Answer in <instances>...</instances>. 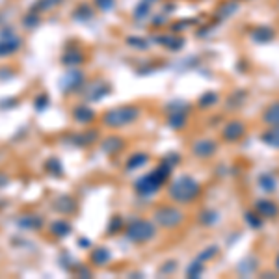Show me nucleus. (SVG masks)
Listing matches in <instances>:
<instances>
[{
	"label": "nucleus",
	"instance_id": "ddd939ff",
	"mask_svg": "<svg viewBox=\"0 0 279 279\" xmlns=\"http://www.w3.org/2000/svg\"><path fill=\"white\" fill-rule=\"evenodd\" d=\"M167 123L175 131H181L182 127L186 125V110H173L167 118Z\"/></svg>",
	"mask_w": 279,
	"mask_h": 279
},
{
	"label": "nucleus",
	"instance_id": "0eeeda50",
	"mask_svg": "<svg viewBox=\"0 0 279 279\" xmlns=\"http://www.w3.org/2000/svg\"><path fill=\"white\" fill-rule=\"evenodd\" d=\"M218 151V143L214 140H199L192 147V153L199 158H210Z\"/></svg>",
	"mask_w": 279,
	"mask_h": 279
},
{
	"label": "nucleus",
	"instance_id": "c85d7f7f",
	"mask_svg": "<svg viewBox=\"0 0 279 279\" xmlns=\"http://www.w3.org/2000/svg\"><path fill=\"white\" fill-rule=\"evenodd\" d=\"M147 7H149V4H147V2H143V4H141V6L138 7V11H136V17H138V19H141V17H145V15L149 13V11H147Z\"/></svg>",
	"mask_w": 279,
	"mask_h": 279
},
{
	"label": "nucleus",
	"instance_id": "9b49d317",
	"mask_svg": "<svg viewBox=\"0 0 279 279\" xmlns=\"http://www.w3.org/2000/svg\"><path fill=\"white\" fill-rule=\"evenodd\" d=\"M257 268H259V263H257V259L255 257H246L242 259L240 263H238V274L240 276H244V278H248V276H251L253 272H257Z\"/></svg>",
	"mask_w": 279,
	"mask_h": 279
},
{
	"label": "nucleus",
	"instance_id": "4be33fe9",
	"mask_svg": "<svg viewBox=\"0 0 279 279\" xmlns=\"http://www.w3.org/2000/svg\"><path fill=\"white\" fill-rule=\"evenodd\" d=\"M237 9H238V4L235 2V0H231V2H225L222 7H220V11H218V15L220 17H229V15H233V13H237Z\"/></svg>",
	"mask_w": 279,
	"mask_h": 279
},
{
	"label": "nucleus",
	"instance_id": "2f4dec72",
	"mask_svg": "<svg viewBox=\"0 0 279 279\" xmlns=\"http://www.w3.org/2000/svg\"><path fill=\"white\" fill-rule=\"evenodd\" d=\"M276 266H278V270H279V255H278V259H276Z\"/></svg>",
	"mask_w": 279,
	"mask_h": 279
},
{
	"label": "nucleus",
	"instance_id": "9d476101",
	"mask_svg": "<svg viewBox=\"0 0 279 279\" xmlns=\"http://www.w3.org/2000/svg\"><path fill=\"white\" fill-rule=\"evenodd\" d=\"M21 47V41L17 35H11V37H4L0 39V56H7L15 52V50Z\"/></svg>",
	"mask_w": 279,
	"mask_h": 279
},
{
	"label": "nucleus",
	"instance_id": "b1692460",
	"mask_svg": "<svg viewBox=\"0 0 279 279\" xmlns=\"http://www.w3.org/2000/svg\"><path fill=\"white\" fill-rule=\"evenodd\" d=\"M143 164H147V154L140 153V154H134V156H131V160H129L127 167H129V169H138V167L143 166Z\"/></svg>",
	"mask_w": 279,
	"mask_h": 279
},
{
	"label": "nucleus",
	"instance_id": "423d86ee",
	"mask_svg": "<svg viewBox=\"0 0 279 279\" xmlns=\"http://www.w3.org/2000/svg\"><path fill=\"white\" fill-rule=\"evenodd\" d=\"M244 134H246V125L242 121H238V119L229 121L222 131V136L225 141H238L240 138H244Z\"/></svg>",
	"mask_w": 279,
	"mask_h": 279
},
{
	"label": "nucleus",
	"instance_id": "6ab92c4d",
	"mask_svg": "<svg viewBox=\"0 0 279 279\" xmlns=\"http://www.w3.org/2000/svg\"><path fill=\"white\" fill-rule=\"evenodd\" d=\"M203 270H205V266H203V261H194L192 265L188 266V270H186V276L188 278H201Z\"/></svg>",
	"mask_w": 279,
	"mask_h": 279
},
{
	"label": "nucleus",
	"instance_id": "a878e982",
	"mask_svg": "<svg viewBox=\"0 0 279 279\" xmlns=\"http://www.w3.org/2000/svg\"><path fill=\"white\" fill-rule=\"evenodd\" d=\"M216 255H218V246H210L207 250H203L197 259H199V261H210V259L216 257Z\"/></svg>",
	"mask_w": 279,
	"mask_h": 279
},
{
	"label": "nucleus",
	"instance_id": "393cba45",
	"mask_svg": "<svg viewBox=\"0 0 279 279\" xmlns=\"http://www.w3.org/2000/svg\"><path fill=\"white\" fill-rule=\"evenodd\" d=\"M119 147H121V140H119V138H108L105 141L103 149H105L106 153H112V151H118Z\"/></svg>",
	"mask_w": 279,
	"mask_h": 279
},
{
	"label": "nucleus",
	"instance_id": "7ed1b4c3",
	"mask_svg": "<svg viewBox=\"0 0 279 279\" xmlns=\"http://www.w3.org/2000/svg\"><path fill=\"white\" fill-rule=\"evenodd\" d=\"M138 118V108L134 106H119L105 114V125L108 127H123L133 123Z\"/></svg>",
	"mask_w": 279,
	"mask_h": 279
},
{
	"label": "nucleus",
	"instance_id": "5701e85b",
	"mask_svg": "<svg viewBox=\"0 0 279 279\" xmlns=\"http://www.w3.org/2000/svg\"><path fill=\"white\" fill-rule=\"evenodd\" d=\"M75 119H77V121H82V123L91 121V119H93V112H91L90 108H86V106H80V108L75 110Z\"/></svg>",
	"mask_w": 279,
	"mask_h": 279
},
{
	"label": "nucleus",
	"instance_id": "c756f323",
	"mask_svg": "<svg viewBox=\"0 0 279 279\" xmlns=\"http://www.w3.org/2000/svg\"><path fill=\"white\" fill-rule=\"evenodd\" d=\"M179 160H181V156H177V154H169V156H167V158H166V160H164V162H166L167 166H171V167H173L175 164H177V162H179Z\"/></svg>",
	"mask_w": 279,
	"mask_h": 279
},
{
	"label": "nucleus",
	"instance_id": "f257e3e1",
	"mask_svg": "<svg viewBox=\"0 0 279 279\" xmlns=\"http://www.w3.org/2000/svg\"><path fill=\"white\" fill-rule=\"evenodd\" d=\"M201 194L199 188V182L188 177V175H182L179 179H175L169 186V197L177 203H190L194 201L197 195Z\"/></svg>",
	"mask_w": 279,
	"mask_h": 279
},
{
	"label": "nucleus",
	"instance_id": "39448f33",
	"mask_svg": "<svg viewBox=\"0 0 279 279\" xmlns=\"http://www.w3.org/2000/svg\"><path fill=\"white\" fill-rule=\"evenodd\" d=\"M154 220H156V223H160L162 227L171 229L182 222V212L175 207H160L154 212Z\"/></svg>",
	"mask_w": 279,
	"mask_h": 279
},
{
	"label": "nucleus",
	"instance_id": "f03ea898",
	"mask_svg": "<svg viewBox=\"0 0 279 279\" xmlns=\"http://www.w3.org/2000/svg\"><path fill=\"white\" fill-rule=\"evenodd\" d=\"M169 171H171V166H167L166 162L160 164V166L156 167V169H153L149 175H143L141 179H138V182H136V192L140 195H153L167 181Z\"/></svg>",
	"mask_w": 279,
	"mask_h": 279
},
{
	"label": "nucleus",
	"instance_id": "a211bd4d",
	"mask_svg": "<svg viewBox=\"0 0 279 279\" xmlns=\"http://www.w3.org/2000/svg\"><path fill=\"white\" fill-rule=\"evenodd\" d=\"M218 218H220V214H218L216 210H203L201 214H199V222L203 225H214L218 222Z\"/></svg>",
	"mask_w": 279,
	"mask_h": 279
},
{
	"label": "nucleus",
	"instance_id": "20e7f679",
	"mask_svg": "<svg viewBox=\"0 0 279 279\" xmlns=\"http://www.w3.org/2000/svg\"><path fill=\"white\" fill-rule=\"evenodd\" d=\"M154 225L147 220H136L127 227V237L133 242H147L154 237Z\"/></svg>",
	"mask_w": 279,
	"mask_h": 279
},
{
	"label": "nucleus",
	"instance_id": "aec40b11",
	"mask_svg": "<svg viewBox=\"0 0 279 279\" xmlns=\"http://www.w3.org/2000/svg\"><path fill=\"white\" fill-rule=\"evenodd\" d=\"M218 103V95L214 91H207V93H203L201 99H199V106L201 108H209V106L216 105Z\"/></svg>",
	"mask_w": 279,
	"mask_h": 279
},
{
	"label": "nucleus",
	"instance_id": "f8f14e48",
	"mask_svg": "<svg viewBox=\"0 0 279 279\" xmlns=\"http://www.w3.org/2000/svg\"><path fill=\"white\" fill-rule=\"evenodd\" d=\"M261 140H263L265 145L272 147V149H279V125H274L272 129L263 133Z\"/></svg>",
	"mask_w": 279,
	"mask_h": 279
},
{
	"label": "nucleus",
	"instance_id": "1a4fd4ad",
	"mask_svg": "<svg viewBox=\"0 0 279 279\" xmlns=\"http://www.w3.org/2000/svg\"><path fill=\"white\" fill-rule=\"evenodd\" d=\"M255 210L263 218H276L279 214V207L274 201H270V199H257Z\"/></svg>",
	"mask_w": 279,
	"mask_h": 279
},
{
	"label": "nucleus",
	"instance_id": "412c9836",
	"mask_svg": "<svg viewBox=\"0 0 279 279\" xmlns=\"http://www.w3.org/2000/svg\"><path fill=\"white\" fill-rule=\"evenodd\" d=\"M91 257H93V263H95V265H105L106 261L110 259V251L106 250V248H99V250L93 251Z\"/></svg>",
	"mask_w": 279,
	"mask_h": 279
},
{
	"label": "nucleus",
	"instance_id": "cd10ccee",
	"mask_svg": "<svg viewBox=\"0 0 279 279\" xmlns=\"http://www.w3.org/2000/svg\"><path fill=\"white\" fill-rule=\"evenodd\" d=\"M97 2V6L101 7V9H110L112 6H114V0H95Z\"/></svg>",
	"mask_w": 279,
	"mask_h": 279
},
{
	"label": "nucleus",
	"instance_id": "6e6552de",
	"mask_svg": "<svg viewBox=\"0 0 279 279\" xmlns=\"http://www.w3.org/2000/svg\"><path fill=\"white\" fill-rule=\"evenodd\" d=\"M251 39L255 43H270L276 37V32H274L272 26H266V24H259L251 30Z\"/></svg>",
	"mask_w": 279,
	"mask_h": 279
},
{
	"label": "nucleus",
	"instance_id": "dca6fc26",
	"mask_svg": "<svg viewBox=\"0 0 279 279\" xmlns=\"http://www.w3.org/2000/svg\"><path fill=\"white\" fill-rule=\"evenodd\" d=\"M244 218H246V223L250 225L251 229H261V227H263V223H265L263 222L265 218L261 216L259 212H253V210H248V212L244 214Z\"/></svg>",
	"mask_w": 279,
	"mask_h": 279
},
{
	"label": "nucleus",
	"instance_id": "2eb2a0df",
	"mask_svg": "<svg viewBox=\"0 0 279 279\" xmlns=\"http://www.w3.org/2000/svg\"><path fill=\"white\" fill-rule=\"evenodd\" d=\"M259 186H261V190H265V192H276L278 181H276V177L272 173H261V177H259Z\"/></svg>",
	"mask_w": 279,
	"mask_h": 279
},
{
	"label": "nucleus",
	"instance_id": "7c9ffc66",
	"mask_svg": "<svg viewBox=\"0 0 279 279\" xmlns=\"http://www.w3.org/2000/svg\"><path fill=\"white\" fill-rule=\"evenodd\" d=\"M173 268H175V263H173V261H169V265H167V266H162V268H160V272L167 274V272H171Z\"/></svg>",
	"mask_w": 279,
	"mask_h": 279
},
{
	"label": "nucleus",
	"instance_id": "4468645a",
	"mask_svg": "<svg viewBox=\"0 0 279 279\" xmlns=\"http://www.w3.org/2000/svg\"><path fill=\"white\" fill-rule=\"evenodd\" d=\"M263 121L268 123V125H279V101L272 103V105L268 106L263 114Z\"/></svg>",
	"mask_w": 279,
	"mask_h": 279
},
{
	"label": "nucleus",
	"instance_id": "f3484780",
	"mask_svg": "<svg viewBox=\"0 0 279 279\" xmlns=\"http://www.w3.org/2000/svg\"><path fill=\"white\" fill-rule=\"evenodd\" d=\"M158 43L160 45H166L167 49H171V50H179L182 49V45H184V41H182L181 37H171V35H162V37H158Z\"/></svg>",
	"mask_w": 279,
	"mask_h": 279
},
{
	"label": "nucleus",
	"instance_id": "473e14b6",
	"mask_svg": "<svg viewBox=\"0 0 279 279\" xmlns=\"http://www.w3.org/2000/svg\"><path fill=\"white\" fill-rule=\"evenodd\" d=\"M149 2H151V0H149Z\"/></svg>",
	"mask_w": 279,
	"mask_h": 279
},
{
	"label": "nucleus",
	"instance_id": "bb28decb",
	"mask_svg": "<svg viewBox=\"0 0 279 279\" xmlns=\"http://www.w3.org/2000/svg\"><path fill=\"white\" fill-rule=\"evenodd\" d=\"M69 231H71V227L65 222H56L54 225H52V233L60 235V237H65Z\"/></svg>",
	"mask_w": 279,
	"mask_h": 279
}]
</instances>
